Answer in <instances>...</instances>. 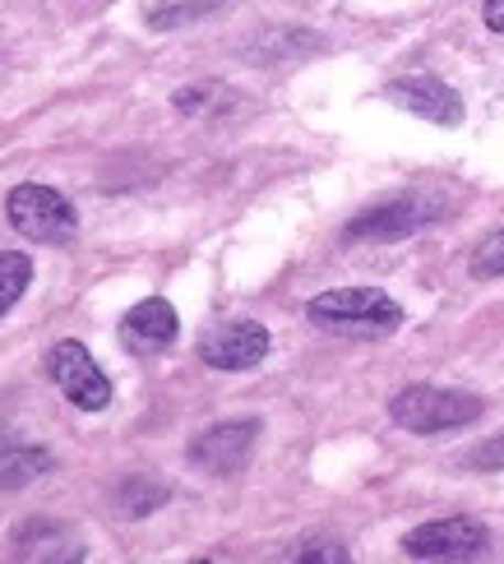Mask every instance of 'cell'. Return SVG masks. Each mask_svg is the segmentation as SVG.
Masks as SVG:
<instances>
[{
  "mask_svg": "<svg viewBox=\"0 0 504 564\" xmlns=\"http://www.w3.org/2000/svg\"><path fill=\"white\" fill-rule=\"evenodd\" d=\"M482 19H486V29L504 37V0H486L482 6Z\"/></svg>",
  "mask_w": 504,
  "mask_h": 564,
  "instance_id": "ffe728a7",
  "label": "cell"
},
{
  "mask_svg": "<svg viewBox=\"0 0 504 564\" xmlns=\"http://www.w3.org/2000/svg\"><path fill=\"white\" fill-rule=\"evenodd\" d=\"M468 273L472 278H482V282H491V278H504V227L500 231H491V237L472 250V260H468Z\"/></svg>",
  "mask_w": 504,
  "mask_h": 564,
  "instance_id": "e0dca14e",
  "label": "cell"
},
{
  "mask_svg": "<svg viewBox=\"0 0 504 564\" xmlns=\"http://www.w3.org/2000/svg\"><path fill=\"white\" fill-rule=\"evenodd\" d=\"M274 347V334L255 319H223L200 338V361L208 370H255Z\"/></svg>",
  "mask_w": 504,
  "mask_h": 564,
  "instance_id": "8992f818",
  "label": "cell"
},
{
  "mask_svg": "<svg viewBox=\"0 0 504 564\" xmlns=\"http://www.w3.org/2000/svg\"><path fill=\"white\" fill-rule=\"evenodd\" d=\"M436 218L440 214L426 199H394V204L371 208V214H362V218H352L343 227V237L347 241H398V237H412V231H421Z\"/></svg>",
  "mask_w": 504,
  "mask_h": 564,
  "instance_id": "30bf717a",
  "label": "cell"
},
{
  "mask_svg": "<svg viewBox=\"0 0 504 564\" xmlns=\"http://www.w3.org/2000/svg\"><path fill=\"white\" fill-rule=\"evenodd\" d=\"M305 319L343 338H389L403 328V305L379 288H333L310 296Z\"/></svg>",
  "mask_w": 504,
  "mask_h": 564,
  "instance_id": "6da1fadb",
  "label": "cell"
},
{
  "mask_svg": "<svg viewBox=\"0 0 504 564\" xmlns=\"http://www.w3.org/2000/svg\"><path fill=\"white\" fill-rule=\"evenodd\" d=\"M172 107L181 116H218V111L232 107V93L223 84H190V88L172 93Z\"/></svg>",
  "mask_w": 504,
  "mask_h": 564,
  "instance_id": "9a60e30c",
  "label": "cell"
},
{
  "mask_svg": "<svg viewBox=\"0 0 504 564\" xmlns=\"http://www.w3.org/2000/svg\"><path fill=\"white\" fill-rule=\"evenodd\" d=\"M486 403L463 389H440V384H407L389 398V416L412 435H440V431H463L482 421Z\"/></svg>",
  "mask_w": 504,
  "mask_h": 564,
  "instance_id": "7a4b0ae2",
  "label": "cell"
},
{
  "mask_svg": "<svg viewBox=\"0 0 504 564\" xmlns=\"http://www.w3.org/2000/svg\"><path fill=\"white\" fill-rule=\"evenodd\" d=\"M14 555L19 560H84L79 536L65 523H23L14 532Z\"/></svg>",
  "mask_w": 504,
  "mask_h": 564,
  "instance_id": "8fae6325",
  "label": "cell"
},
{
  "mask_svg": "<svg viewBox=\"0 0 504 564\" xmlns=\"http://www.w3.org/2000/svg\"><path fill=\"white\" fill-rule=\"evenodd\" d=\"M218 6H223V0H162V6L149 14V23L158 33H172V29H185V23L213 14Z\"/></svg>",
  "mask_w": 504,
  "mask_h": 564,
  "instance_id": "2e32d148",
  "label": "cell"
},
{
  "mask_svg": "<svg viewBox=\"0 0 504 564\" xmlns=\"http://www.w3.org/2000/svg\"><path fill=\"white\" fill-rule=\"evenodd\" d=\"M486 546H491V532L476 519H436L403 536V555L412 560H472V555H486Z\"/></svg>",
  "mask_w": 504,
  "mask_h": 564,
  "instance_id": "52a82bcc",
  "label": "cell"
},
{
  "mask_svg": "<svg viewBox=\"0 0 504 564\" xmlns=\"http://www.w3.org/2000/svg\"><path fill=\"white\" fill-rule=\"evenodd\" d=\"M167 500H172V486H167L162 477H153V473H130L111 490V505H116L121 519H149V513H158Z\"/></svg>",
  "mask_w": 504,
  "mask_h": 564,
  "instance_id": "7c38bea8",
  "label": "cell"
},
{
  "mask_svg": "<svg viewBox=\"0 0 504 564\" xmlns=\"http://www.w3.org/2000/svg\"><path fill=\"white\" fill-rule=\"evenodd\" d=\"M46 375H52V384L79 412H103L111 403V380L103 375V366L93 361V351L75 338H61L52 351H46Z\"/></svg>",
  "mask_w": 504,
  "mask_h": 564,
  "instance_id": "277c9868",
  "label": "cell"
},
{
  "mask_svg": "<svg viewBox=\"0 0 504 564\" xmlns=\"http://www.w3.org/2000/svg\"><path fill=\"white\" fill-rule=\"evenodd\" d=\"M29 282H33V260L29 254H19V250L0 254V319L19 305V296L29 292Z\"/></svg>",
  "mask_w": 504,
  "mask_h": 564,
  "instance_id": "5bb4252c",
  "label": "cell"
},
{
  "mask_svg": "<svg viewBox=\"0 0 504 564\" xmlns=\"http://www.w3.org/2000/svg\"><path fill=\"white\" fill-rule=\"evenodd\" d=\"M6 214H10V227L19 237H29L37 246H69L79 237V214L61 191L42 181H23L10 191L6 199Z\"/></svg>",
  "mask_w": 504,
  "mask_h": 564,
  "instance_id": "3957f363",
  "label": "cell"
},
{
  "mask_svg": "<svg viewBox=\"0 0 504 564\" xmlns=\"http://www.w3.org/2000/svg\"><path fill=\"white\" fill-rule=\"evenodd\" d=\"M472 473H504V435L486 440V444H476V449L463 458Z\"/></svg>",
  "mask_w": 504,
  "mask_h": 564,
  "instance_id": "ac0fdd59",
  "label": "cell"
},
{
  "mask_svg": "<svg viewBox=\"0 0 504 564\" xmlns=\"http://www.w3.org/2000/svg\"><path fill=\"white\" fill-rule=\"evenodd\" d=\"M259 431L264 426H259L255 416L218 421V426H208V431H200L195 440H190L185 458L195 463V467H204V473H213V477H232V473H242V467L250 463Z\"/></svg>",
  "mask_w": 504,
  "mask_h": 564,
  "instance_id": "5b68a950",
  "label": "cell"
},
{
  "mask_svg": "<svg viewBox=\"0 0 504 564\" xmlns=\"http://www.w3.org/2000/svg\"><path fill=\"white\" fill-rule=\"evenodd\" d=\"M287 560H324V564H343L347 551L333 546V542H301L297 551H287Z\"/></svg>",
  "mask_w": 504,
  "mask_h": 564,
  "instance_id": "d6986e66",
  "label": "cell"
},
{
  "mask_svg": "<svg viewBox=\"0 0 504 564\" xmlns=\"http://www.w3.org/2000/svg\"><path fill=\"white\" fill-rule=\"evenodd\" d=\"M56 467L52 449H37V444H6L0 449V490H19L37 477H46Z\"/></svg>",
  "mask_w": 504,
  "mask_h": 564,
  "instance_id": "4fadbf2b",
  "label": "cell"
},
{
  "mask_svg": "<svg viewBox=\"0 0 504 564\" xmlns=\"http://www.w3.org/2000/svg\"><path fill=\"white\" fill-rule=\"evenodd\" d=\"M384 102H394L407 116H421L430 126H459L463 121V98L436 75H403L384 84Z\"/></svg>",
  "mask_w": 504,
  "mask_h": 564,
  "instance_id": "ba28073f",
  "label": "cell"
},
{
  "mask_svg": "<svg viewBox=\"0 0 504 564\" xmlns=\"http://www.w3.org/2000/svg\"><path fill=\"white\" fill-rule=\"evenodd\" d=\"M181 334L176 305L167 296H143L121 315V343L135 351V357H153V351H167Z\"/></svg>",
  "mask_w": 504,
  "mask_h": 564,
  "instance_id": "9c48e42d",
  "label": "cell"
}]
</instances>
